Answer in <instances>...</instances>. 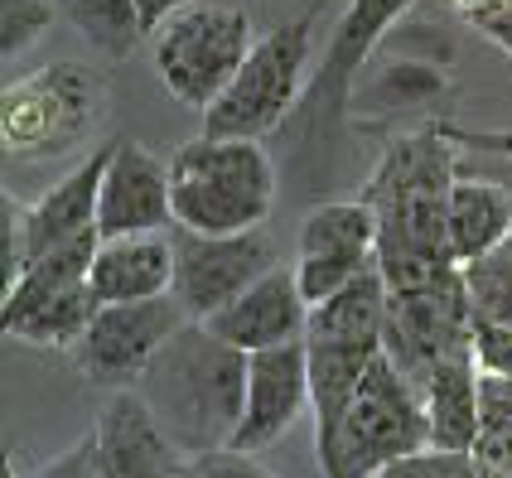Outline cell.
<instances>
[{"label": "cell", "mask_w": 512, "mask_h": 478, "mask_svg": "<svg viewBox=\"0 0 512 478\" xmlns=\"http://www.w3.org/2000/svg\"><path fill=\"white\" fill-rule=\"evenodd\" d=\"M459 348H474V300L464 271L450 281L430 285V290H411V295H392V314L382 329V353L416 382L426 387L440 358H450Z\"/></svg>", "instance_id": "obj_10"}, {"label": "cell", "mask_w": 512, "mask_h": 478, "mask_svg": "<svg viewBox=\"0 0 512 478\" xmlns=\"http://www.w3.org/2000/svg\"><path fill=\"white\" fill-rule=\"evenodd\" d=\"M252 44L247 10L223 0H194L155 29V73L179 107L203 116L237 78Z\"/></svg>", "instance_id": "obj_4"}, {"label": "cell", "mask_w": 512, "mask_h": 478, "mask_svg": "<svg viewBox=\"0 0 512 478\" xmlns=\"http://www.w3.org/2000/svg\"><path fill=\"white\" fill-rule=\"evenodd\" d=\"M455 179L459 165L445 126L397 136L382 150L363 198L377 208V223H382L377 266H382L392 295L430 290L459 271L455 252H450V189H455Z\"/></svg>", "instance_id": "obj_1"}, {"label": "cell", "mask_w": 512, "mask_h": 478, "mask_svg": "<svg viewBox=\"0 0 512 478\" xmlns=\"http://www.w3.org/2000/svg\"><path fill=\"white\" fill-rule=\"evenodd\" d=\"M208 329L218 338H228L242 353H261L276 343H295L310 334V300L300 290L295 266H271L256 285H247L228 310H218L208 319Z\"/></svg>", "instance_id": "obj_15"}, {"label": "cell", "mask_w": 512, "mask_h": 478, "mask_svg": "<svg viewBox=\"0 0 512 478\" xmlns=\"http://www.w3.org/2000/svg\"><path fill=\"white\" fill-rule=\"evenodd\" d=\"M488 478H512V474H488Z\"/></svg>", "instance_id": "obj_40"}, {"label": "cell", "mask_w": 512, "mask_h": 478, "mask_svg": "<svg viewBox=\"0 0 512 478\" xmlns=\"http://www.w3.org/2000/svg\"><path fill=\"white\" fill-rule=\"evenodd\" d=\"M421 445H430L421 387L377 348L363 367L358 396L343 416L339 450H334V464L324 469V478H377L382 464L421 450Z\"/></svg>", "instance_id": "obj_7"}, {"label": "cell", "mask_w": 512, "mask_h": 478, "mask_svg": "<svg viewBox=\"0 0 512 478\" xmlns=\"http://www.w3.org/2000/svg\"><path fill=\"white\" fill-rule=\"evenodd\" d=\"M58 10L97 54L107 58H126L145 34L136 0H58Z\"/></svg>", "instance_id": "obj_24"}, {"label": "cell", "mask_w": 512, "mask_h": 478, "mask_svg": "<svg viewBox=\"0 0 512 478\" xmlns=\"http://www.w3.org/2000/svg\"><path fill=\"white\" fill-rule=\"evenodd\" d=\"M372 261H377V256H372ZM372 261H348V256H295V276H300L305 300L319 305V300H329L334 290H343L358 271H368Z\"/></svg>", "instance_id": "obj_29"}, {"label": "cell", "mask_w": 512, "mask_h": 478, "mask_svg": "<svg viewBox=\"0 0 512 478\" xmlns=\"http://www.w3.org/2000/svg\"><path fill=\"white\" fill-rule=\"evenodd\" d=\"M474 454L484 459L488 474H512V425H488Z\"/></svg>", "instance_id": "obj_34"}, {"label": "cell", "mask_w": 512, "mask_h": 478, "mask_svg": "<svg viewBox=\"0 0 512 478\" xmlns=\"http://www.w3.org/2000/svg\"><path fill=\"white\" fill-rule=\"evenodd\" d=\"M479 382H484V372L474 363V348H459V353L435 363V372L421 387L430 445H440V450H474L479 445V435H484Z\"/></svg>", "instance_id": "obj_19"}, {"label": "cell", "mask_w": 512, "mask_h": 478, "mask_svg": "<svg viewBox=\"0 0 512 478\" xmlns=\"http://www.w3.org/2000/svg\"><path fill=\"white\" fill-rule=\"evenodd\" d=\"M179 478H281V474H271L252 450L218 445V450H203V454H184Z\"/></svg>", "instance_id": "obj_30"}, {"label": "cell", "mask_w": 512, "mask_h": 478, "mask_svg": "<svg viewBox=\"0 0 512 478\" xmlns=\"http://www.w3.org/2000/svg\"><path fill=\"white\" fill-rule=\"evenodd\" d=\"M440 92H445V73L435 63H416V58H397V63L377 68V78L368 83V97L377 102V112L426 107Z\"/></svg>", "instance_id": "obj_25"}, {"label": "cell", "mask_w": 512, "mask_h": 478, "mask_svg": "<svg viewBox=\"0 0 512 478\" xmlns=\"http://www.w3.org/2000/svg\"><path fill=\"white\" fill-rule=\"evenodd\" d=\"M310 406V343H276L247 358V406L232 435L237 450H271Z\"/></svg>", "instance_id": "obj_12"}, {"label": "cell", "mask_w": 512, "mask_h": 478, "mask_svg": "<svg viewBox=\"0 0 512 478\" xmlns=\"http://www.w3.org/2000/svg\"><path fill=\"white\" fill-rule=\"evenodd\" d=\"M97 310H102V300L92 295V281H78L49 295V300H39L34 310H25L20 319H10L0 329L10 338H20V343H34V348H73L87 334Z\"/></svg>", "instance_id": "obj_23"}, {"label": "cell", "mask_w": 512, "mask_h": 478, "mask_svg": "<svg viewBox=\"0 0 512 478\" xmlns=\"http://www.w3.org/2000/svg\"><path fill=\"white\" fill-rule=\"evenodd\" d=\"M107 160H112V145H97L83 165L68 169L49 194L25 208L29 261L63 247V242H73V237H83V232H97V203H102Z\"/></svg>", "instance_id": "obj_17"}, {"label": "cell", "mask_w": 512, "mask_h": 478, "mask_svg": "<svg viewBox=\"0 0 512 478\" xmlns=\"http://www.w3.org/2000/svg\"><path fill=\"white\" fill-rule=\"evenodd\" d=\"M377 478H488V469L474 450L421 445V450H411V454H401V459H392V464H382Z\"/></svg>", "instance_id": "obj_27"}, {"label": "cell", "mask_w": 512, "mask_h": 478, "mask_svg": "<svg viewBox=\"0 0 512 478\" xmlns=\"http://www.w3.org/2000/svg\"><path fill=\"white\" fill-rule=\"evenodd\" d=\"M29 266V227H25V208L5 194L0 198V276H5V290L25 276Z\"/></svg>", "instance_id": "obj_31"}, {"label": "cell", "mask_w": 512, "mask_h": 478, "mask_svg": "<svg viewBox=\"0 0 512 478\" xmlns=\"http://www.w3.org/2000/svg\"><path fill=\"white\" fill-rule=\"evenodd\" d=\"M445 136L474 145V150H488V155H503L508 160V189H512V131H455V126H445Z\"/></svg>", "instance_id": "obj_37"}, {"label": "cell", "mask_w": 512, "mask_h": 478, "mask_svg": "<svg viewBox=\"0 0 512 478\" xmlns=\"http://www.w3.org/2000/svg\"><path fill=\"white\" fill-rule=\"evenodd\" d=\"M54 29V5L49 0H0V58H15L34 49Z\"/></svg>", "instance_id": "obj_28"}, {"label": "cell", "mask_w": 512, "mask_h": 478, "mask_svg": "<svg viewBox=\"0 0 512 478\" xmlns=\"http://www.w3.org/2000/svg\"><path fill=\"white\" fill-rule=\"evenodd\" d=\"M189 324L184 305L174 295L155 300H131V305H102L92 314L87 334L68 348L73 367L83 372L92 387H141L150 363L160 358V348Z\"/></svg>", "instance_id": "obj_9"}, {"label": "cell", "mask_w": 512, "mask_h": 478, "mask_svg": "<svg viewBox=\"0 0 512 478\" xmlns=\"http://www.w3.org/2000/svg\"><path fill=\"white\" fill-rule=\"evenodd\" d=\"M92 295L102 305H131V300H155L174 295V242L170 232H126V237H102L92 256Z\"/></svg>", "instance_id": "obj_16"}, {"label": "cell", "mask_w": 512, "mask_h": 478, "mask_svg": "<svg viewBox=\"0 0 512 478\" xmlns=\"http://www.w3.org/2000/svg\"><path fill=\"white\" fill-rule=\"evenodd\" d=\"M34 478H112L107 474V464H102V445H97V435H83L78 445L68 454H58L49 469H39Z\"/></svg>", "instance_id": "obj_33"}, {"label": "cell", "mask_w": 512, "mask_h": 478, "mask_svg": "<svg viewBox=\"0 0 512 478\" xmlns=\"http://www.w3.org/2000/svg\"><path fill=\"white\" fill-rule=\"evenodd\" d=\"M174 223L194 232H252L276 208V160L252 136H194L170 160Z\"/></svg>", "instance_id": "obj_3"}, {"label": "cell", "mask_w": 512, "mask_h": 478, "mask_svg": "<svg viewBox=\"0 0 512 478\" xmlns=\"http://www.w3.org/2000/svg\"><path fill=\"white\" fill-rule=\"evenodd\" d=\"M92 435L102 445V464L112 478H179L184 469V450L150 411L141 387H121L107 396Z\"/></svg>", "instance_id": "obj_14"}, {"label": "cell", "mask_w": 512, "mask_h": 478, "mask_svg": "<svg viewBox=\"0 0 512 478\" xmlns=\"http://www.w3.org/2000/svg\"><path fill=\"white\" fill-rule=\"evenodd\" d=\"M469 25L479 29L484 39H493L498 49H508L512 54V0H493L488 10H479V15L469 20Z\"/></svg>", "instance_id": "obj_36"}, {"label": "cell", "mask_w": 512, "mask_h": 478, "mask_svg": "<svg viewBox=\"0 0 512 478\" xmlns=\"http://www.w3.org/2000/svg\"><path fill=\"white\" fill-rule=\"evenodd\" d=\"M459 271H464V285H469L474 314L512 324V237H503L493 252H484L479 261H469Z\"/></svg>", "instance_id": "obj_26"}, {"label": "cell", "mask_w": 512, "mask_h": 478, "mask_svg": "<svg viewBox=\"0 0 512 478\" xmlns=\"http://www.w3.org/2000/svg\"><path fill=\"white\" fill-rule=\"evenodd\" d=\"M184 5H194V0H136V10H141V29L145 34H155V29L165 25L174 10H184Z\"/></svg>", "instance_id": "obj_38"}, {"label": "cell", "mask_w": 512, "mask_h": 478, "mask_svg": "<svg viewBox=\"0 0 512 478\" xmlns=\"http://www.w3.org/2000/svg\"><path fill=\"white\" fill-rule=\"evenodd\" d=\"M392 314V290L382 266L372 261L368 271H358L353 281L334 290L329 300L310 305V334L305 338H329V343H382Z\"/></svg>", "instance_id": "obj_21"}, {"label": "cell", "mask_w": 512, "mask_h": 478, "mask_svg": "<svg viewBox=\"0 0 512 478\" xmlns=\"http://www.w3.org/2000/svg\"><path fill=\"white\" fill-rule=\"evenodd\" d=\"M479 401H484V430L488 425H512V377H488L484 372Z\"/></svg>", "instance_id": "obj_35"}, {"label": "cell", "mask_w": 512, "mask_h": 478, "mask_svg": "<svg viewBox=\"0 0 512 478\" xmlns=\"http://www.w3.org/2000/svg\"><path fill=\"white\" fill-rule=\"evenodd\" d=\"M314 15H300L290 25L266 29L242 58L237 78L223 87V97L203 112L208 136H252L266 141L271 131H285V121L300 107V83L310 63Z\"/></svg>", "instance_id": "obj_6"}, {"label": "cell", "mask_w": 512, "mask_h": 478, "mask_svg": "<svg viewBox=\"0 0 512 478\" xmlns=\"http://www.w3.org/2000/svg\"><path fill=\"white\" fill-rule=\"evenodd\" d=\"M247 358L208 324L189 319L141 377V396L184 454L232 445L247 406Z\"/></svg>", "instance_id": "obj_2"}, {"label": "cell", "mask_w": 512, "mask_h": 478, "mask_svg": "<svg viewBox=\"0 0 512 478\" xmlns=\"http://www.w3.org/2000/svg\"><path fill=\"white\" fill-rule=\"evenodd\" d=\"M474 363L488 377H512V324L474 314Z\"/></svg>", "instance_id": "obj_32"}, {"label": "cell", "mask_w": 512, "mask_h": 478, "mask_svg": "<svg viewBox=\"0 0 512 478\" xmlns=\"http://www.w3.org/2000/svg\"><path fill=\"white\" fill-rule=\"evenodd\" d=\"M416 0H348L339 29L329 39V54H324V68L310 78L305 87V107H300V121L310 131H324V126H339L348 102H353V87H358V73L372 63V54L382 49V39L397 29V20L411 10Z\"/></svg>", "instance_id": "obj_11"}, {"label": "cell", "mask_w": 512, "mask_h": 478, "mask_svg": "<svg viewBox=\"0 0 512 478\" xmlns=\"http://www.w3.org/2000/svg\"><path fill=\"white\" fill-rule=\"evenodd\" d=\"M107 112L102 78L83 63H49L0 92V141L15 160H44L83 145Z\"/></svg>", "instance_id": "obj_5"}, {"label": "cell", "mask_w": 512, "mask_h": 478, "mask_svg": "<svg viewBox=\"0 0 512 478\" xmlns=\"http://www.w3.org/2000/svg\"><path fill=\"white\" fill-rule=\"evenodd\" d=\"M310 343V411H314V454H319V474L334 464L339 450L343 416L358 396L363 367L382 343H329V338H305Z\"/></svg>", "instance_id": "obj_18"}, {"label": "cell", "mask_w": 512, "mask_h": 478, "mask_svg": "<svg viewBox=\"0 0 512 478\" xmlns=\"http://www.w3.org/2000/svg\"><path fill=\"white\" fill-rule=\"evenodd\" d=\"M377 208L368 198H348V203H319L300 223V247L295 256H348V261H372L377 256Z\"/></svg>", "instance_id": "obj_22"}, {"label": "cell", "mask_w": 512, "mask_h": 478, "mask_svg": "<svg viewBox=\"0 0 512 478\" xmlns=\"http://www.w3.org/2000/svg\"><path fill=\"white\" fill-rule=\"evenodd\" d=\"M450 5H455V10L464 15V20H474V15H479V10H488L493 0H450Z\"/></svg>", "instance_id": "obj_39"}, {"label": "cell", "mask_w": 512, "mask_h": 478, "mask_svg": "<svg viewBox=\"0 0 512 478\" xmlns=\"http://www.w3.org/2000/svg\"><path fill=\"white\" fill-rule=\"evenodd\" d=\"M170 242H174V300L199 324H208L218 310H228L232 300L247 285L261 281L271 266H281L266 227H252V232H194V227L174 223Z\"/></svg>", "instance_id": "obj_8"}, {"label": "cell", "mask_w": 512, "mask_h": 478, "mask_svg": "<svg viewBox=\"0 0 512 478\" xmlns=\"http://www.w3.org/2000/svg\"><path fill=\"white\" fill-rule=\"evenodd\" d=\"M174 227V179L170 160H160L141 141H112L102 203H97V232L126 237V232H170Z\"/></svg>", "instance_id": "obj_13"}, {"label": "cell", "mask_w": 512, "mask_h": 478, "mask_svg": "<svg viewBox=\"0 0 512 478\" xmlns=\"http://www.w3.org/2000/svg\"><path fill=\"white\" fill-rule=\"evenodd\" d=\"M503 237H512V189L508 179L488 174H459L450 189V252L459 266L493 252Z\"/></svg>", "instance_id": "obj_20"}]
</instances>
